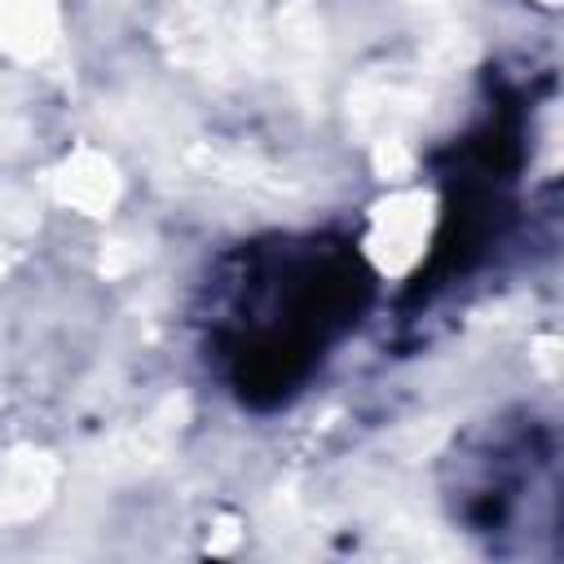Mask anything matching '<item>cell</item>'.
<instances>
[{
    "instance_id": "1",
    "label": "cell",
    "mask_w": 564,
    "mask_h": 564,
    "mask_svg": "<svg viewBox=\"0 0 564 564\" xmlns=\"http://www.w3.org/2000/svg\"><path fill=\"white\" fill-rule=\"evenodd\" d=\"M529 4H542V9H555L560 0H529Z\"/></svg>"
}]
</instances>
